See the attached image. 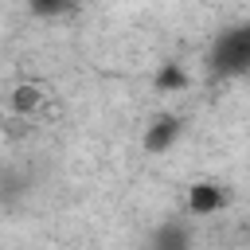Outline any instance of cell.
<instances>
[{
    "label": "cell",
    "instance_id": "1",
    "mask_svg": "<svg viewBox=\"0 0 250 250\" xmlns=\"http://www.w3.org/2000/svg\"><path fill=\"white\" fill-rule=\"evenodd\" d=\"M246 66H250V27L238 23L230 31H219L211 51V70L223 78H234V74H246Z\"/></svg>",
    "mask_w": 250,
    "mask_h": 250
},
{
    "label": "cell",
    "instance_id": "3",
    "mask_svg": "<svg viewBox=\"0 0 250 250\" xmlns=\"http://www.w3.org/2000/svg\"><path fill=\"white\" fill-rule=\"evenodd\" d=\"M184 133V121L176 117V113H160V117H152L148 121V129H145V152L148 156H160V152H168L172 145H176V137Z\"/></svg>",
    "mask_w": 250,
    "mask_h": 250
},
{
    "label": "cell",
    "instance_id": "2",
    "mask_svg": "<svg viewBox=\"0 0 250 250\" xmlns=\"http://www.w3.org/2000/svg\"><path fill=\"white\" fill-rule=\"evenodd\" d=\"M184 207H188V215L207 219V215H215V211H223V207H227V188H223L219 180H199V184H191V188H188Z\"/></svg>",
    "mask_w": 250,
    "mask_h": 250
},
{
    "label": "cell",
    "instance_id": "5",
    "mask_svg": "<svg viewBox=\"0 0 250 250\" xmlns=\"http://www.w3.org/2000/svg\"><path fill=\"white\" fill-rule=\"evenodd\" d=\"M188 70L184 66H176V62H164L160 70H156V94H176V90H188Z\"/></svg>",
    "mask_w": 250,
    "mask_h": 250
},
{
    "label": "cell",
    "instance_id": "7",
    "mask_svg": "<svg viewBox=\"0 0 250 250\" xmlns=\"http://www.w3.org/2000/svg\"><path fill=\"white\" fill-rule=\"evenodd\" d=\"M27 4H31L35 16H59L66 8V0H27Z\"/></svg>",
    "mask_w": 250,
    "mask_h": 250
},
{
    "label": "cell",
    "instance_id": "6",
    "mask_svg": "<svg viewBox=\"0 0 250 250\" xmlns=\"http://www.w3.org/2000/svg\"><path fill=\"white\" fill-rule=\"evenodd\" d=\"M156 250H188V230L176 227V223L160 227V234H156Z\"/></svg>",
    "mask_w": 250,
    "mask_h": 250
},
{
    "label": "cell",
    "instance_id": "4",
    "mask_svg": "<svg viewBox=\"0 0 250 250\" xmlns=\"http://www.w3.org/2000/svg\"><path fill=\"white\" fill-rule=\"evenodd\" d=\"M8 105L16 117H31L39 105H43V86L39 82H20L12 94H8Z\"/></svg>",
    "mask_w": 250,
    "mask_h": 250
}]
</instances>
